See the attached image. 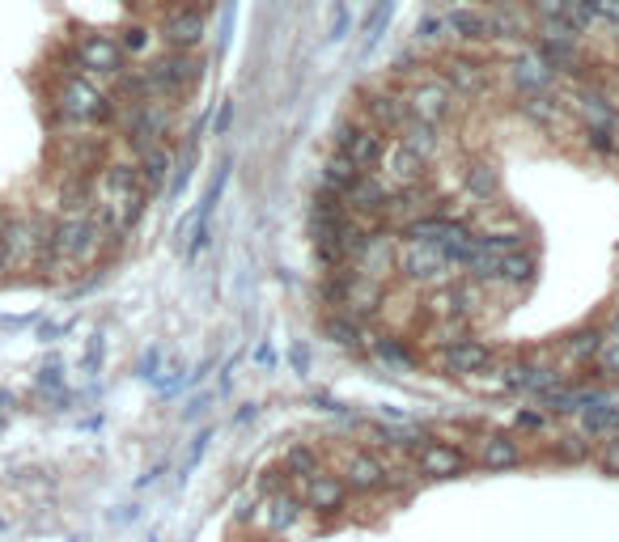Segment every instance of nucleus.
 <instances>
[{
	"mask_svg": "<svg viewBox=\"0 0 619 542\" xmlns=\"http://www.w3.org/2000/svg\"><path fill=\"white\" fill-rule=\"evenodd\" d=\"M115 233L98 221V212H68L51 221L47 233V255H43V271L60 276V271H81L94 267L102 259V250L111 246Z\"/></svg>",
	"mask_w": 619,
	"mask_h": 542,
	"instance_id": "obj_1",
	"label": "nucleus"
},
{
	"mask_svg": "<svg viewBox=\"0 0 619 542\" xmlns=\"http://www.w3.org/2000/svg\"><path fill=\"white\" fill-rule=\"evenodd\" d=\"M51 111H56L64 123H77V128H98V123H111L119 115V106L111 94H102V89L73 72V77H64L56 85V94H51Z\"/></svg>",
	"mask_w": 619,
	"mask_h": 542,
	"instance_id": "obj_2",
	"label": "nucleus"
},
{
	"mask_svg": "<svg viewBox=\"0 0 619 542\" xmlns=\"http://www.w3.org/2000/svg\"><path fill=\"white\" fill-rule=\"evenodd\" d=\"M47 233L51 221L43 212H5V225H0V238H5V259L9 271H43V255H47Z\"/></svg>",
	"mask_w": 619,
	"mask_h": 542,
	"instance_id": "obj_3",
	"label": "nucleus"
},
{
	"mask_svg": "<svg viewBox=\"0 0 619 542\" xmlns=\"http://www.w3.org/2000/svg\"><path fill=\"white\" fill-rule=\"evenodd\" d=\"M145 72V85H149V98L157 102H170V98H183L191 94V85L200 81V60L191 56V51H166V56H157Z\"/></svg>",
	"mask_w": 619,
	"mask_h": 542,
	"instance_id": "obj_4",
	"label": "nucleus"
},
{
	"mask_svg": "<svg viewBox=\"0 0 619 542\" xmlns=\"http://www.w3.org/2000/svg\"><path fill=\"white\" fill-rule=\"evenodd\" d=\"M492 360H497V348H492L488 339L480 335H458L450 343H437V352H433V369L437 373H446V377H458V382H471L475 373H484Z\"/></svg>",
	"mask_w": 619,
	"mask_h": 542,
	"instance_id": "obj_5",
	"label": "nucleus"
},
{
	"mask_svg": "<svg viewBox=\"0 0 619 542\" xmlns=\"http://www.w3.org/2000/svg\"><path fill=\"white\" fill-rule=\"evenodd\" d=\"M395 276L412 288H433L450 276V263L441 255V246H424V242H403L399 238V259H395Z\"/></svg>",
	"mask_w": 619,
	"mask_h": 542,
	"instance_id": "obj_6",
	"label": "nucleus"
},
{
	"mask_svg": "<svg viewBox=\"0 0 619 542\" xmlns=\"http://www.w3.org/2000/svg\"><path fill=\"white\" fill-rule=\"evenodd\" d=\"M437 77L454 98H484L492 89V64L484 56H471V51H454L437 64Z\"/></svg>",
	"mask_w": 619,
	"mask_h": 542,
	"instance_id": "obj_7",
	"label": "nucleus"
},
{
	"mask_svg": "<svg viewBox=\"0 0 619 542\" xmlns=\"http://www.w3.org/2000/svg\"><path fill=\"white\" fill-rule=\"evenodd\" d=\"M73 64L85 72V77H119L123 68H128V56H123L119 39H111V34L102 30H85L77 47H73Z\"/></svg>",
	"mask_w": 619,
	"mask_h": 542,
	"instance_id": "obj_8",
	"label": "nucleus"
},
{
	"mask_svg": "<svg viewBox=\"0 0 619 542\" xmlns=\"http://www.w3.org/2000/svg\"><path fill=\"white\" fill-rule=\"evenodd\" d=\"M408 119H412V111H408V98H403V89L378 85V89H365V94H361V123L378 128L382 136H399Z\"/></svg>",
	"mask_w": 619,
	"mask_h": 542,
	"instance_id": "obj_9",
	"label": "nucleus"
},
{
	"mask_svg": "<svg viewBox=\"0 0 619 542\" xmlns=\"http://www.w3.org/2000/svg\"><path fill=\"white\" fill-rule=\"evenodd\" d=\"M475 466V458L467 454L463 445H450V441H424L416 454H412V471L420 479H458V475H467Z\"/></svg>",
	"mask_w": 619,
	"mask_h": 542,
	"instance_id": "obj_10",
	"label": "nucleus"
},
{
	"mask_svg": "<svg viewBox=\"0 0 619 542\" xmlns=\"http://www.w3.org/2000/svg\"><path fill=\"white\" fill-rule=\"evenodd\" d=\"M335 153H344L357 170H378L382 166V153H386V136L369 123H340L335 128Z\"/></svg>",
	"mask_w": 619,
	"mask_h": 542,
	"instance_id": "obj_11",
	"label": "nucleus"
},
{
	"mask_svg": "<svg viewBox=\"0 0 619 542\" xmlns=\"http://www.w3.org/2000/svg\"><path fill=\"white\" fill-rule=\"evenodd\" d=\"M403 98H408L412 119H424V123H433V128H441V123L454 115V94L441 85L437 72H429V77H416L408 89H403Z\"/></svg>",
	"mask_w": 619,
	"mask_h": 542,
	"instance_id": "obj_12",
	"label": "nucleus"
},
{
	"mask_svg": "<svg viewBox=\"0 0 619 542\" xmlns=\"http://www.w3.org/2000/svg\"><path fill=\"white\" fill-rule=\"evenodd\" d=\"M335 475H340L348 483V492H357V496H374L391 483V471H386V462L374 454V449H344L340 471Z\"/></svg>",
	"mask_w": 619,
	"mask_h": 542,
	"instance_id": "obj_13",
	"label": "nucleus"
},
{
	"mask_svg": "<svg viewBox=\"0 0 619 542\" xmlns=\"http://www.w3.org/2000/svg\"><path fill=\"white\" fill-rule=\"evenodd\" d=\"M297 496H302L306 504V513L314 517H340L348 509V483L335 475V471H314L310 479L297 483Z\"/></svg>",
	"mask_w": 619,
	"mask_h": 542,
	"instance_id": "obj_14",
	"label": "nucleus"
},
{
	"mask_svg": "<svg viewBox=\"0 0 619 542\" xmlns=\"http://www.w3.org/2000/svg\"><path fill=\"white\" fill-rule=\"evenodd\" d=\"M391 191H395V187L386 183L378 170H365L357 183L344 191V208H348V216H357V221L378 225L382 212H386V204H391Z\"/></svg>",
	"mask_w": 619,
	"mask_h": 542,
	"instance_id": "obj_15",
	"label": "nucleus"
},
{
	"mask_svg": "<svg viewBox=\"0 0 619 542\" xmlns=\"http://www.w3.org/2000/svg\"><path fill=\"white\" fill-rule=\"evenodd\" d=\"M395 259H399V229L391 225H369V242L361 250V259H357V271L361 276H374V280H386L391 284L395 276Z\"/></svg>",
	"mask_w": 619,
	"mask_h": 542,
	"instance_id": "obj_16",
	"label": "nucleus"
},
{
	"mask_svg": "<svg viewBox=\"0 0 619 542\" xmlns=\"http://www.w3.org/2000/svg\"><path fill=\"white\" fill-rule=\"evenodd\" d=\"M526 462V445L514 437V432H484L480 449H475V466L488 475H505V471H518Z\"/></svg>",
	"mask_w": 619,
	"mask_h": 542,
	"instance_id": "obj_17",
	"label": "nucleus"
},
{
	"mask_svg": "<svg viewBox=\"0 0 619 542\" xmlns=\"http://www.w3.org/2000/svg\"><path fill=\"white\" fill-rule=\"evenodd\" d=\"M518 115L530 123V128L552 132V136L573 123L569 106H564V98L556 94V89H543V94H522V98H518Z\"/></svg>",
	"mask_w": 619,
	"mask_h": 542,
	"instance_id": "obj_18",
	"label": "nucleus"
},
{
	"mask_svg": "<svg viewBox=\"0 0 619 542\" xmlns=\"http://www.w3.org/2000/svg\"><path fill=\"white\" fill-rule=\"evenodd\" d=\"M429 166H433L429 157H420V153L408 149L403 140H391V144H386V153H382L378 174H382L391 187H408V183H424V178H429Z\"/></svg>",
	"mask_w": 619,
	"mask_h": 542,
	"instance_id": "obj_19",
	"label": "nucleus"
},
{
	"mask_svg": "<svg viewBox=\"0 0 619 542\" xmlns=\"http://www.w3.org/2000/svg\"><path fill=\"white\" fill-rule=\"evenodd\" d=\"M204 30H208L204 9H196V5H174L162 17V39L170 51H196L204 43Z\"/></svg>",
	"mask_w": 619,
	"mask_h": 542,
	"instance_id": "obj_20",
	"label": "nucleus"
},
{
	"mask_svg": "<svg viewBox=\"0 0 619 542\" xmlns=\"http://www.w3.org/2000/svg\"><path fill=\"white\" fill-rule=\"evenodd\" d=\"M433 204H437V191H433L429 183H408V187H395V191H391V204H386V212H382V225L403 229V225H412L416 216L433 212Z\"/></svg>",
	"mask_w": 619,
	"mask_h": 542,
	"instance_id": "obj_21",
	"label": "nucleus"
},
{
	"mask_svg": "<svg viewBox=\"0 0 619 542\" xmlns=\"http://www.w3.org/2000/svg\"><path fill=\"white\" fill-rule=\"evenodd\" d=\"M446 30L450 39L467 43V47H480V43H497V22H492V9H475V5H458L446 17Z\"/></svg>",
	"mask_w": 619,
	"mask_h": 542,
	"instance_id": "obj_22",
	"label": "nucleus"
},
{
	"mask_svg": "<svg viewBox=\"0 0 619 542\" xmlns=\"http://www.w3.org/2000/svg\"><path fill=\"white\" fill-rule=\"evenodd\" d=\"M463 191H467V200H475L480 208L501 204V195H505L501 170L492 166L488 157H475V161H467V166H463Z\"/></svg>",
	"mask_w": 619,
	"mask_h": 542,
	"instance_id": "obj_23",
	"label": "nucleus"
},
{
	"mask_svg": "<svg viewBox=\"0 0 619 542\" xmlns=\"http://www.w3.org/2000/svg\"><path fill=\"white\" fill-rule=\"evenodd\" d=\"M505 81L522 98V94H543V89H552L556 85V72L547 68L539 56H514V60L505 64Z\"/></svg>",
	"mask_w": 619,
	"mask_h": 542,
	"instance_id": "obj_24",
	"label": "nucleus"
},
{
	"mask_svg": "<svg viewBox=\"0 0 619 542\" xmlns=\"http://www.w3.org/2000/svg\"><path fill=\"white\" fill-rule=\"evenodd\" d=\"M136 161V174H140V183H145V191H162L170 183V170H174V153L166 149V140H157V144H145V149H136L132 153Z\"/></svg>",
	"mask_w": 619,
	"mask_h": 542,
	"instance_id": "obj_25",
	"label": "nucleus"
},
{
	"mask_svg": "<svg viewBox=\"0 0 619 542\" xmlns=\"http://www.w3.org/2000/svg\"><path fill=\"white\" fill-rule=\"evenodd\" d=\"M386 297H391V293H386V280L361 276V271H357V280H352V288H348V301H344V314L369 322L374 314L386 310Z\"/></svg>",
	"mask_w": 619,
	"mask_h": 542,
	"instance_id": "obj_26",
	"label": "nucleus"
},
{
	"mask_svg": "<svg viewBox=\"0 0 619 542\" xmlns=\"http://www.w3.org/2000/svg\"><path fill=\"white\" fill-rule=\"evenodd\" d=\"M607 331L603 327H577L560 339V365L564 369H590V360L598 356V348H603Z\"/></svg>",
	"mask_w": 619,
	"mask_h": 542,
	"instance_id": "obj_27",
	"label": "nucleus"
},
{
	"mask_svg": "<svg viewBox=\"0 0 619 542\" xmlns=\"http://www.w3.org/2000/svg\"><path fill=\"white\" fill-rule=\"evenodd\" d=\"M535 276H539V250L530 242L501 255V276H497L501 288H526V284H535Z\"/></svg>",
	"mask_w": 619,
	"mask_h": 542,
	"instance_id": "obj_28",
	"label": "nucleus"
},
{
	"mask_svg": "<svg viewBox=\"0 0 619 542\" xmlns=\"http://www.w3.org/2000/svg\"><path fill=\"white\" fill-rule=\"evenodd\" d=\"M323 335L335 343V348H348V352H365L369 348V331L361 318H352L344 310H331L323 318Z\"/></svg>",
	"mask_w": 619,
	"mask_h": 542,
	"instance_id": "obj_29",
	"label": "nucleus"
},
{
	"mask_svg": "<svg viewBox=\"0 0 619 542\" xmlns=\"http://www.w3.org/2000/svg\"><path fill=\"white\" fill-rule=\"evenodd\" d=\"M302 513H306V504H302V496H297L293 487H285V492H272L268 500H263V521H268V530H276V534L293 530Z\"/></svg>",
	"mask_w": 619,
	"mask_h": 542,
	"instance_id": "obj_30",
	"label": "nucleus"
},
{
	"mask_svg": "<svg viewBox=\"0 0 619 542\" xmlns=\"http://www.w3.org/2000/svg\"><path fill=\"white\" fill-rule=\"evenodd\" d=\"M577 432L590 441H603V437H619V399H607L590 411L577 415Z\"/></svg>",
	"mask_w": 619,
	"mask_h": 542,
	"instance_id": "obj_31",
	"label": "nucleus"
},
{
	"mask_svg": "<svg viewBox=\"0 0 619 542\" xmlns=\"http://www.w3.org/2000/svg\"><path fill=\"white\" fill-rule=\"evenodd\" d=\"M365 170H357L352 161L344 157V153H327V161H323V170H318V191H331V195H344L352 183H357Z\"/></svg>",
	"mask_w": 619,
	"mask_h": 542,
	"instance_id": "obj_32",
	"label": "nucleus"
},
{
	"mask_svg": "<svg viewBox=\"0 0 619 542\" xmlns=\"http://www.w3.org/2000/svg\"><path fill=\"white\" fill-rule=\"evenodd\" d=\"M365 352L374 356L378 365H386V369H412L416 365V356H412V348H408V339H403V335H369Z\"/></svg>",
	"mask_w": 619,
	"mask_h": 542,
	"instance_id": "obj_33",
	"label": "nucleus"
},
{
	"mask_svg": "<svg viewBox=\"0 0 619 542\" xmlns=\"http://www.w3.org/2000/svg\"><path fill=\"white\" fill-rule=\"evenodd\" d=\"M395 140H403L408 149H416L420 157H437V149H441V128H433V123H424V119H408L403 123V132L395 136Z\"/></svg>",
	"mask_w": 619,
	"mask_h": 542,
	"instance_id": "obj_34",
	"label": "nucleus"
},
{
	"mask_svg": "<svg viewBox=\"0 0 619 542\" xmlns=\"http://www.w3.org/2000/svg\"><path fill=\"white\" fill-rule=\"evenodd\" d=\"M552 458L560 466H586L594 458V441L581 437V432H564V437H556V445H552Z\"/></svg>",
	"mask_w": 619,
	"mask_h": 542,
	"instance_id": "obj_35",
	"label": "nucleus"
},
{
	"mask_svg": "<svg viewBox=\"0 0 619 542\" xmlns=\"http://www.w3.org/2000/svg\"><path fill=\"white\" fill-rule=\"evenodd\" d=\"M590 369L598 382H619V335H607L603 348H598V356L590 360Z\"/></svg>",
	"mask_w": 619,
	"mask_h": 542,
	"instance_id": "obj_36",
	"label": "nucleus"
},
{
	"mask_svg": "<svg viewBox=\"0 0 619 542\" xmlns=\"http://www.w3.org/2000/svg\"><path fill=\"white\" fill-rule=\"evenodd\" d=\"M581 144L603 157V161H619V132H607V128H581Z\"/></svg>",
	"mask_w": 619,
	"mask_h": 542,
	"instance_id": "obj_37",
	"label": "nucleus"
},
{
	"mask_svg": "<svg viewBox=\"0 0 619 542\" xmlns=\"http://www.w3.org/2000/svg\"><path fill=\"white\" fill-rule=\"evenodd\" d=\"M314 471H323V462H318V454H314L310 445H293L289 454H285V475H293L297 483L310 479Z\"/></svg>",
	"mask_w": 619,
	"mask_h": 542,
	"instance_id": "obj_38",
	"label": "nucleus"
},
{
	"mask_svg": "<svg viewBox=\"0 0 619 542\" xmlns=\"http://www.w3.org/2000/svg\"><path fill=\"white\" fill-rule=\"evenodd\" d=\"M598 471L603 475H611V479H619V437H603L594 445V458H590Z\"/></svg>",
	"mask_w": 619,
	"mask_h": 542,
	"instance_id": "obj_39",
	"label": "nucleus"
},
{
	"mask_svg": "<svg viewBox=\"0 0 619 542\" xmlns=\"http://www.w3.org/2000/svg\"><path fill=\"white\" fill-rule=\"evenodd\" d=\"M149 39H153V34H149L145 26H123V34H119V47H123V56H140V51L149 47Z\"/></svg>",
	"mask_w": 619,
	"mask_h": 542,
	"instance_id": "obj_40",
	"label": "nucleus"
},
{
	"mask_svg": "<svg viewBox=\"0 0 619 542\" xmlns=\"http://www.w3.org/2000/svg\"><path fill=\"white\" fill-rule=\"evenodd\" d=\"M569 5H573V0H526V9L535 13V22H556V17Z\"/></svg>",
	"mask_w": 619,
	"mask_h": 542,
	"instance_id": "obj_41",
	"label": "nucleus"
},
{
	"mask_svg": "<svg viewBox=\"0 0 619 542\" xmlns=\"http://www.w3.org/2000/svg\"><path fill=\"white\" fill-rule=\"evenodd\" d=\"M441 30H446V22H441V17H429V22L416 26V39L420 43H433V39H441Z\"/></svg>",
	"mask_w": 619,
	"mask_h": 542,
	"instance_id": "obj_42",
	"label": "nucleus"
},
{
	"mask_svg": "<svg viewBox=\"0 0 619 542\" xmlns=\"http://www.w3.org/2000/svg\"><path fill=\"white\" fill-rule=\"evenodd\" d=\"M514 428H518V432H539V428H543V415H539V411H518V415H514Z\"/></svg>",
	"mask_w": 619,
	"mask_h": 542,
	"instance_id": "obj_43",
	"label": "nucleus"
},
{
	"mask_svg": "<svg viewBox=\"0 0 619 542\" xmlns=\"http://www.w3.org/2000/svg\"><path fill=\"white\" fill-rule=\"evenodd\" d=\"M344 26H348V9H335V22H331V39H340V34H344Z\"/></svg>",
	"mask_w": 619,
	"mask_h": 542,
	"instance_id": "obj_44",
	"label": "nucleus"
},
{
	"mask_svg": "<svg viewBox=\"0 0 619 542\" xmlns=\"http://www.w3.org/2000/svg\"><path fill=\"white\" fill-rule=\"evenodd\" d=\"M603 331H607V335H619V301L611 305V314H607V322H603Z\"/></svg>",
	"mask_w": 619,
	"mask_h": 542,
	"instance_id": "obj_45",
	"label": "nucleus"
},
{
	"mask_svg": "<svg viewBox=\"0 0 619 542\" xmlns=\"http://www.w3.org/2000/svg\"><path fill=\"white\" fill-rule=\"evenodd\" d=\"M0 225H5V212H0ZM9 271V259H5V238H0V276Z\"/></svg>",
	"mask_w": 619,
	"mask_h": 542,
	"instance_id": "obj_46",
	"label": "nucleus"
},
{
	"mask_svg": "<svg viewBox=\"0 0 619 542\" xmlns=\"http://www.w3.org/2000/svg\"><path fill=\"white\" fill-rule=\"evenodd\" d=\"M611 30H615V43H619V26H611Z\"/></svg>",
	"mask_w": 619,
	"mask_h": 542,
	"instance_id": "obj_47",
	"label": "nucleus"
}]
</instances>
